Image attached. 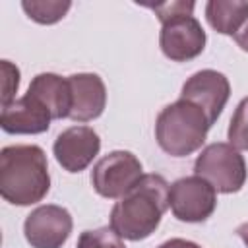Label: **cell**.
<instances>
[{"instance_id": "6da1fadb", "label": "cell", "mask_w": 248, "mask_h": 248, "mask_svg": "<svg viewBox=\"0 0 248 248\" xmlns=\"http://www.w3.org/2000/svg\"><path fill=\"white\" fill-rule=\"evenodd\" d=\"M169 182L161 174H143L110 211V229L126 240H143L155 232L169 207Z\"/></svg>"}, {"instance_id": "7a4b0ae2", "label": "cell", "mask_w": 248, "mask_h": 248, "mask_svg": "<svg viewBox=\"0 0 248 248\" xmlns=\"http://www.w3.org/2000/svg\"><path fill=\"white\" fill-rule=\"evenodd\" d=\"M50 190L46 155L39 145H6L0 151V194L12 205L41 202Z\"/></svg>"}, {"instance_id": "3957f363", "label": "cell", "mask_w": 248, "mask_h": 248, "mask_svg": "<svg viewBox=\"0 0 248 248\" xmlns=\"http://www.w3.org/2000/svg\"><path fill=\"white\" fill-rule=\"evenodd\" d=\"M211 128L207 114L194 103L178 99L167 105L155 120V140L172 157H186L198 151Z\"/></svg>"}, {"instance_id": "277c9868", "label": "cell", "mask_w": 248, "mask_h": 248, "mask_svg": "<svg viewBox=\"0 0 248 248\" xmlns=\"http://www.w3.org/2000/svg\"><path fill=\"white\" fill-rule=\"evenodd\" d=\"M194 172L221 194H234L246 182L244 157L231 143L223 141L209 143L202 149L194 163Z\"/></svg>"}, {"instance_id": "5b68a950", "label": "cell", "mask_w": 248, "mask_h": 248, "mask_svg": "<svg viewBox=\"0 0 248 248\" xmlns=\"http://www.w3.org/2000/svg\"><path fill=\"white\" fill-rule=\"evenodd\" d=\"M141 161L124 149H116L101 157L91 170V186L108 200H120L143 176Z\"/></svg>"}, {"instance_id": "8992f818", "label": "cell", "mask_w": 248, "mask_h": 248, "mask_svg": "<svg viewBox=\"0 0 248 248\" xmlns=\"http://www.w3.org/2000/svg\"><path fill=\"white\" fill-rule=\"evenodd\" d=\"M169 207L178 221L203 223L217 207V192L198 174L182 176L169 188Z\"/></svg>"}, {"instance_id": "52a82bcc", "label": "cell", "mask_w": 248, "mask_h": 248, "mask_svg": "<svg viewBox=\"0 0 248 248\" xmlns=\"http://www.w3.org/2000/svg\"><path fill=\"white\" fill-rule=\"evenodd\" d=\"M205 31L192 14H178L161 23L159 46L172 62H188L205 48Z\"/></svg>"}, {"instance_id": "ba28073f", "label": "cell", "mask_w": 248, "mask_h": 248, "mask_svg": "<svg viewBox=\"0 0 248 248\" xmlns=\"http://www.w3.org/2000/svg\"><path fill=\"white\" fill-rule=\"evenodd\" d=\"M72 227L74 221L66 207L46 203L25 217L23 234L31 248H62L72 234Z\"/></svg>"}, {"instance_id": "9c48e42d", "label": "cell", "mask_w": 248, "mask_h": 248, "mask_svg": "<svg viewBox=\"0 0 248 248\" xmlns=\"http://www.w3.org/2000/svg\"><path fill=\"white\" fill-rule=\"evenodd\" d=\"M231 97L229 78L217 70H200L192 74L180 91V99H186L198 105L213 124L223 112L227 101Z\"/></svg>"}, {"instance_id": "30bf717a", "label": "cell", "mask_w": 248, "mask_h": 248, "mask_svg": "<svg viewBox=\"0 0 248 248\" xmlns=\"http://www.w3.org/2000/svg\"><path fill=\"white\" fill-rule=\"evenodd\" d=\"M101 138L91 126H70L54 140L52 153L68 172H81L99 155Z\"/></svg>"}, {"instance_id": "8fae6325", "label": "cell", "mask_w": 248, "mask_h": 248, "mask_svg": "<svg viewBox=\"0 0 248 248\" xmlns=\"http://www.w3.org/2000/svg\"><path fill=\"white\" fill-rule=\"evenodd\" d=\"M72 91L70 116L74 122H89L103 114L107 107V87L105 81L91 72H79L68 76Z\"/></svg>"}, {"instance_id": "7c38bea8", "label": "cell", "mask_w": 248, "mask_h": 248, "mask_svg": "<svg viewBox=\"0 0 248 248\" xmlns=\"http://www.w3.org/2000/svg\"><path fill=\"white\" fill-rule=\"evenodd\" d=\"M50 120L48 108L29 93L4 105L0 112V126L8 134H43L48 130Z\"/></svg>"}, {"instance_id": "4fadbf2b", "label": "cell", "mask_w": 248, "mask_h": 248, "mask_svg": "<svg viewBox=\"0 0 248 248\" xmlns=\"http://www.w3.org/2000/svg\"><path fill=\"white\" fill-rule=\"evenodd\" d=\"M27 93L37 97L52 114V118H68L70 108H72V91H70V81L68 78H62L52 72H43L37 74L29 87Z\"/></svg>"}, {"instance_id": "5bb4252c", "label": "cell", "mask_w": 248, "mask_h": 248, "mask_svg": "<svg viewBox=\"0 0 248 248\" xmlns=\"http://www.w3.org/2000/svg\"><path fill=\"white\" fill-rule=\"evenodd\" d=\"M248 16L244 0H209L205 4L207 23L221 35H234Z\"/></svg>"}, {"instance_id": "9a60e30c", "label": "cell", "mask_w": 248, "mask_h": 248, "mask_svg": "<svg viewBox=\"0 0 248 248\" xmlns=\"http://www.w3.org/2000/svg\"><path fill=\"white\" fill-rule=\"evenodd\" d=\"M21 8L29 19L41 25H52L68 14V10L72 8V2L68 0L64 2L62 0H23Z\"/></svg>"}, {"instance_id": "2e32d148", "label": "cell", "mask_w": 248, "mask_h": 248, "mask_svg": "<svg viewBox=\"0 0 248 248\" xmlns=\"http://www.w3.org/2000/svg\"><path fill=\"white\" fill-rule=\"evenodd\" d=\"M227 136H229V143L234 149L248 151V97H244L236 105V110L231 118Z\"/></svg>"}, {"instance_id": "e0dca14e", "label": "cell", "mask_w": 248, "mask_h": 248, "mask_svg": "<svg viewBox=\"0 0 248 248\" xmlns=\"http://www.w3.org/2000/svg\"><path fill=\"white\" fill-rule=\"evenodd\" d=\"M76 248H126V244L110 227H99L93 231H83Z\"/></svg>"}, {"instance_id": "ac0fdd59", "label": "cell", "mask_w": 248, "mask_h": 248, "mask_svg": "<svg viewBox=\"0 0 248 248\" xmlns=\"http://www.w3.org/2000/svg\"><path fill=\"white\" fill-rule=\"evenodd\" d=\"M2 76H4L2 79V107H4L16 101L14 95L19 87V70L10 60H2Z\"/></svg>"}, {"instance_id": "d6986e66", "label": "cell", "mask_w": 248, "mask_h": 248, "mask_svg": "<svg viewBox=\"0 0 248 248\" xmlns=\"http://www.w3.org/2000/svg\"><path fill=\"white\" fill-rule=\"evenodd\" d=\"M194 2H184V0H176V2H165V4H155V6H149L155 16L159 17V21L163 23L165 19L172 17V16H178V14H192L194 12Z\"/></svg>"}, {"instance_id": "ffe728a7", "label": "cell", "mask_w": 248, "mask_h": 248, "mask_svg": "<svg viewBox=\"0 0 248 248\" xmlns=\"http://www.w3.org/2000/svg\"><path fill=\"white\" fill-rule=\"evenodd\" d=\"M232 39H234V43H236L242 50H246V52H248V16H246L244 23L238 27V31L232 35Z\"/></svg>"}, {"instance_id": "44dd1931", "label": "cell", "mask_w": 248, "mask_h": 248, "mask_svg": "<svg viewBox=\"0 0 248 248\" xmlns=\"http://www.w3.org/2000/svg\"><path fill=\"white\" fill-rule=\"evenodd\" d=\"M157 248H202V246L192 240H186V238H170V240H165L163 244H159Z\"/></svg>"}, {"instance_id": "7402d4cb", "label": "cell", "mask_w": 248, "mask_h": 248, "mask_svg": "<svg viewBox=\"0 0 248 248\" xmlns=\"http://www.w3.org/2000/svg\"><path fill=\"white\" fill-rule=\"evenodd\" d=\"M236 234L240 236V240L246 244V248H248V223H242V225H238V229H236Z\"/></svg>"}]
</instances>
